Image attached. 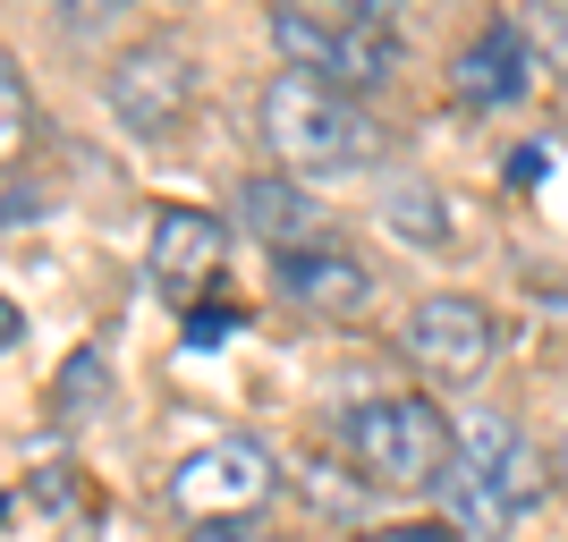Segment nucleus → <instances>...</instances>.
Here are the masks:
<instances>
[{
	"label": "nucleus",
	"instance_id": "0eeeda50",
	"mask_svg": "<svg viewBox=\"0 0 568 542\" xmlns=\"http://www.w3.org/2000/svg\"><path fill=\"white\" fill-rule=\"evenodd\" d=\"M263 492H272V449L246 441V432L187 449V458H179V474H170V500H179L195 525L246 518V509H263Z\"/></svg>",
	"mask_w": 568,
	"mask_h": 542
},
{
	"label": "nucleus",
	"instance_id": "9b49d317",
	"mask_svg": "<svg viewBox=\"0 0 568 542\" xmlns=\"http://www.w3.org/2000/svg\"><path fill=\"white\" fill-rule=\"evenodd\" d=\"M237 213H246V229H255L272 255H297V246H314V237H332L297 178H246V187H237Z\"/></svg>",
	"mask_w": 568,
	"mask_h": 542
},
{
	"label": "nucleus",
	"instance_id": "f03ea898",
	"mask_svg": "<svg viewBox=\"0 0 568 542\" xmlns=\"http://www.w3.org/2000/svg\"><path fill=\"white\" fill-rule=\"evenodd\" d=\"M255 119H263L272 162H288L297 178H348V170H374L382 162V119L365 111L356 94L323 85V76L281 69L272 85H263Z\"/></svg>",
	"mask_w": 568,
	"mask_h": 542
},
{
	"label": "nucleus",
	"instance_id": "f8f14e48",
	"mask_svg": "<svg viewBox=\"0 0 568 542\" xmlns=\"http://www.w3.org/2000/svg\"><path fill=\"white\" fill-rule=\"evenodd\" d=\"M26 136H34V94H26L18 51H0V170H18Z\"/></svg>",
	"mask_w": 568,
	"mask_h": 542
},
{
	"label": "nucleus",
	"instance_id": "20e7f679",
	"mask_svg": "<svg viewBox=\"0 0 568 542\" xmlns=\"http://www.w3.org/2000/svg\"><path fill=\"white\" fill-rule=\"evenodd\" d=\"M332 449L348 458V474L365 492H442V474H450V449H458V425L442 416L433 399L399 390V399H356L348 416L332 425Z\"/></svg>",
	"mask_w": 568,
	"mask_h": 542
},
{
	"label": "nucleus",
	"instance_id": "dca6fc26",
	"mask_svg": "<svg viewBox=\"0 0 568 542\" xmlns=\"http://www.w3.org/2000/svg\"><path fill=\"white\" fill-rule=\"evenodd\" d=\"M9 339H18V306H9V297H0V348H9Z\"/></svg>",
	"mask_w": 568,
	"mask_h": 542
},
{
	"label": "nucleus",
	"instance_id": "423d86ee",
	"mask_svg": "<svg viewBox=\"0 0 568 542\" xmlns=\"http://www.w3.org/2000/svg\"><path fill=\"white\" fill-rule=\"evenodd\" d=\"M111 119L128 127V136H144V144H162V136H179V119L195 111V60L170 34H153V43H128L111 60Z\"/></svg>",
	"mask_w": 568,
	"mask_h": 542
},
{
	"label": "nucleus",
	"instance_id": "f257e3e1",
	"mask_svg": "<svg viewBox=\"0 0 568 542\" xmlns=\"http://www.w3.org/2000/svg\"><path fill=\"white\" fill-rule=\"evenodd\" d=\"M442 500H450L458 542H500L544 500V458H535V441L518 432L509 407H467L458 416V449H450V474H442Z\"/></svg>",
	"mask_w": 568,
	"mask_h": 542
},
{
	"label": "nucleus",
	"instance_id": "7ed1b4c3",
	"mask_svg": "<svg viewBox=\"0 0 568 542\" xmlns=\"http://www.w3.org/2000/svg\"><path fill=\"white\" fill-rule=\"evenodd\" d=\"M272 51L297 76H323V85H339L356 102L407 69V34L382 0H339V9L297 0V9H272Z\"/></svg>",
	"mask_w": 568,
	"mask_h": 542
},
{
	"label": "nucleus",
	"instance_id": "2eb2a0df",
	"mask_svg": "<svg viewBox=\"0 0 568 542\" xmlns=\"http://www.w3.org/2000/svg\"><path fill=\"white\" fill-rule=\"evenodd\" d=\"M187 542H272L263 525H246V518H230V525H195Z\"/></svg>",
	"mask_w": 568,
	"mask_h": 542
},
{
	"label": "nucleus",
	"instance_id": "9d476101",
	"mask_svg": "<svg viewBox=\"0 0 568 542\" xmlns=\"http://www.w3.org/2000/svg\"><path fill=\"white\" fill-rule=\"evenodd\" d=\"M450 85H458V102H475V111L518 102L526 85H535V43H526V25H518V18H493L467 51H458Z\"/></svg>",
	"mask_w": 568,
	"mask_h": 542
},
{
	"label": "nucleus",
	"instance_id": "f3484780",
	"mask_svg": "<svg viewBox=\"0 0 568 542\" xmlns=\"http://www.w3.org/2000/svg\"><path fill=\"white\" fill-rule=\"evenodd\" d=\"M560 483H568V425H560Z\"/></svg>",
	"mask_w": 568,
	"mask_h": 542
},
{
	"label": "nucleus",
	"instance_id": "1a4fd4ad",
	"mask_svg": "<svg viewBox=\"0 0 568 542\" xmlns=\"http://www.w3.org/2000/svg\"><path fill=\"white\" fill-rule=\"evenodd\" d=\"M272 280H281V297H297L314 314H356L374 297V272H365V255L348 237H314L297 255H272Z\"/></svg>",
	"mask_w": 568,
	"mask_h": 542
},
{
	"label": "nucleus",
	"instance_id": "4468645a",
	"mask_svg": "<svg viewBox=\"0 0 568 542\" xmlns=\"http://www.w3.org/2000/svg\"><path fill=\"white\" fill-rule=\"evenodd\" d=\"M356 542H458L450 525H374V534H356Z\"/></svg>",
	"mask_w": 568,
	"mask_h": 542
},
{
	"label": "nucleus",
	"instance_id": "6e6552de",
	"mask_svg": "<svg viewBox=\"0 0 568 542\" xmlns=\"http://www.w3.org/2000/svg\"><path fill=\"white\" fill-rule=\"evenodd\" d=\"M221 263H230V229L221 213H195V204H162L153 213V237H144V280L162 288L170 306H187L221 280Z\"/></svg>",
	"mask_w": 568,
	"mask_h": 542
},
{
	"label": "nucleus",
	"instance_id": "39448f33",
	"mask_svg": "<svg viewBox=\"0 0 568 542\" xmlns=\"http://www.w3.org/2000/svg\"><path fill=\"white\" fill-rule=\"evenodd\" d=\"M399 348H407V365H416L425 381H442V390H467V381L493 374L500 323H493V306H484V297H467V288H442V297H425V306L407 314Z\"/></svg>",
	"mask_w": 568,
	"mask_h": 542
},
{
	"label": "nucleus",
	"instance_id": "ddd939ff",
	"mask_svg": "<svg viewBox=\"0 0 568 542\" xmlns=\"http://www.w3.org/2000/svg\"><path fill=\"white\" fill-rule=\"evenodd\" d=\"M230 330H237L230 306H204V314H187V348H213V339H230Z\"/></svg>",
	"mask_w": 568,
	"mask_h": 542
}]
</instances>
